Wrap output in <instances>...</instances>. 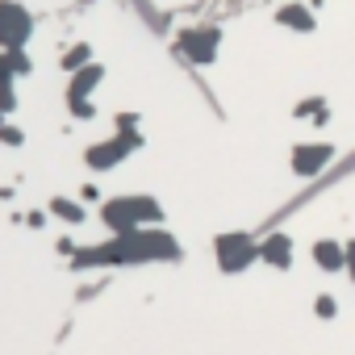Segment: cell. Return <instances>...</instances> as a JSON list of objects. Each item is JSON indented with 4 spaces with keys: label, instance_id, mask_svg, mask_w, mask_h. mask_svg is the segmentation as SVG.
<instances>
[{
    "label": "cell",
    "instance_id": "obj_1",
    "mask_svg": "<svg viewBox=\"0 0 355 355\" xmlns=\"http://www.w3.org/2000/svg\"><path fill=\"white\" fill-rule=\"evenodd\" d=\"M184 251L180 242L168 234V230H130V234H113L109 242L100 247H80L71 255V268L84 272V268H130V264H168V260H180Z\"/></svg>",
    "mask_w": 355,
    "mask_h": 355
},
{
    "label": "cell",
    "instance_id": "obj_2",
    "mask_svg": "<svg viewBox=\"0 0 355 355\" xmlns=\"http://www.w3.org/2000/svg\"><path fill=\"white\" fill-rule=\"evenodd\" d=\"M100 222L113 234H130V230H146L163 222V205L146 192H130V196H109L100 205Z\"/></svg>",
    "mask_w": 355,
    "mask_h": 355
},
{
    "label": "cell",
    "instance_id": "obj_3",
    "mask_svg": "<svg viewBox=\"0 0 355 355\" xmlns=\"http://www.w3.org/2000/svg\"><path fill=\"white\" fill-rule=\"evenodd\" d=\"M214 260H218V268L226 276H238V272H247L251 264L260 260V242L251 238L247 230H226V234L214 238Z\"/></svg>",
    "mask_w": 355,
    "mask_h": 355
},
{
    "label": "cell",
    "instance_id": "obj_4",
    "mask_svg": "<svg viewBox=\"0 0 355 355\" xmlns=\"http://www.w3.org/2000/svg\"><path fill=\"white\" fill-rule=\"evenodd\" d=\"M134 150H142V130H117L105 142H92L84 150V163L92 172H113L117 163H126V155H134Z\"/></svg>",
    "mask_w": 355,
    "mask_h": 355
},
{
    "label": "cell",
    "instance_id": "obj_5",
    "mask_svg": "<svg viewBox=\"0 0 355 355\" xmlns=\"http://www.w3.org/2000/svg\"><path fill=\"white\" fill-rule=\"evenodd\" d=\"M222 50V30L218 25H188L176 34V55H184L192 67H209Z\"/></svg>",
    "mask_w": 355,
    "mask_h": 355
},
{
    "label": "cell",
    "instance_id": "obj_6",
    "mask_svg": "<svg viewBox=\"0 0 355 355\" xmlns=\"http://www.w3.org/2000/svg\"><path fill=\"white\" fill-rule=\"evenodd\" d=\"M34 38V13L21 0H0V50H25Z\"/></svg>",
    "mask_w": 355,
    "mask_h": 355
},
{
    "label": "cell",
    "instance_id": "obj_7",
    "mask_svg": "<svg viewBox=\"0 0 355 355\" xmlns=\"http://www.w3.org/2000/svg\"><path fill=\"white\" fill-rule=\"evenodd\" d=\"M100 80H105V67H100V63H88V67H80L71 76V84H67V109H71V117L88 122L96 113L92 109V92L100 88Z\"/></svg>",
    "mask_w": 355,
    "mask_h": 355
},
{
    "label": "cell",
    "instance_id": "obj_8",
    "mask_svg": "<svg viewBox=\"0 0 355 355\" xmlns=\"http://www.w3.org/2000/svg\"><path fill=\"white\" fill-rule=\"evenodd\" d=\"M330 159H334V146L330 142H301V146H293L288 168H293L297 180H314V176H322L330 168Z\"/></svg>",
    "mask_w": 355,
    "mask_h": 355
},
{
    "label": "cell",
    "instance_id": "obj_9",
    "mask_svg": "<svg viewBox=\"0 0 355 355\" xmlns=\"http://www.w3.org/2000/svg\"><path fill=\"white\" fill-rule=\"evenodd\" d=\"M276 25H284L293 34H314L318 30V9L306 5V0H288V5L276 9Z\"/></svg>",
    "mask_w": 355,
    "mask_h": 355
},
{
    "label": "cell",
    "instance_id": "obj_10",
    "mask_svg": "<svg viewBox=\"0 0 355 355\" xmlns=\"http://www.w3.org/2000/svg\"><path fill=\"white\" fill-rule=\"evenodd\" d=\"M260 264H268V268H276V272H288L293 268V238L288 234H268L264 242H260Z\"/></svg>",
    "mask_w": 355,
    "mask_h": 355
},
{
    "label": "cell",
    "instance_id": "obj_11",
    "mask_svg": "<svg viewBox=\"0 0 355 355\" xmlns=\"http://www.w3.org/2000/svg\"><path fill=\"white\" fill-rule=\"evenodd\" d=\"M21 76H34V59L25 50H0V88L17 84Z\"/></svg>",
    "mask_w": 355,
    "mask_h": 355
},
{
    "label": "cell",
    "instance_id": "obj_12",
    "mask_svg": "<svg viewBox=\"0 0 355 355\" xmlns=\"http://www.w3.org/2000/svg\"><path fill=\"white\" fill-rule=\"evenodd\" d=\"M314 264H318L322 272H343V268H347V247L334 242V238H318V242H314Z\"/></svg>",
    "mask_w": 355,
    "mask_h": 355
},
{
    "label": "cell",
    "instance_id": "obj_13",
    "mask_svg": "<svg viewBox=\"0 0 355 355\" xmlns=\"http://www.w3.org/2000/svg\"><path fill=\"white\" fill-rule=\"evenodd\" d=\"M50 218H59V222H67V226H84V205L80 201H71V196H50Z\"/></svg>",
    "mask_w": 355,
    "mask_h": 355
},
{
    "label": "cell",
    "instance_id": "obj_14",
    "mask_svg": "<svg viewBox=\"0 0 355 355\" xmlns=\"http://www.w3.org/2000/svg\"><path fill=\"white\" fill-rule=\"evenodd\" d=\"M88 63H92V46H88V42H71V46L63 50V71H67V76H76V71L88 67Z\"/></svg>",
    "mask_w": 355,
    "mask_h": 355
},
{
    "label": "cell",
    "instance_id": "obj_15",
    "mask_svg": "<svg viewBox=\"0 0 355 355\" xmlns=\"http://www.w3.org/2000/svg\"><path fill=\"white\" fill-rule=\"evenodd\" d=\"M322 109H326V96H306V100L293 109V117H318Z\"/></svg>",
    "mask_w": 355,
    "mask_h": 355
},
{
    "label": "cell",
    "instance_id": "obj_16",
    "mask_svg": "<svg viewBox=\"0 0 355 355\" xmlns=\"http://www.w3.org/2000/svg\"><path fill=\"white\" fill-rule=\"evenodd\" d=\"M9 113H17V84H5V88H0V122H5Z\"/></svg>",
    "mask_w": 355,
    "mask_h": 355
},
{
    "label": "cell",
    "instance_id": "obj_17",
    "mask_svg": "<svg viewBox=\"0 0 355 355\" xmlns=\"http://www.w3.org/2000/svg\"><path fill=\"white\" fill-rule=\"evenodd\" d=\"M314 314H318V318H326V322H330V318H334V314H339V301H334V297H330V293H322V297H318V301H314Z\"/></svg>",
    "mask_w": 355,
    "mask_h": 355
},
{
    "label": "cell",
    "instance_id": "obj_18",
    "mask_svg": "<svg viewBox=\"0 0 355 355\" xmlns=\"http://www.w3.org/2000/svg\"><path fill=\"white\" fill-rule=\"evenodd\" d=\"M0 142H5V146H21V142H25V130H21V126H9V122H0Z\"/></svg>",
    "mask_w": 355,
    "mask_h": 355
},
{
    "label": "cell",
    "instance_id": "obj_19",
    "mask_svg": "<svg viewBox=\"0 0 355 355\" xmlns=\"http://www.w3.org/2000/svg\"><path fill=\"white\" fill-rule=\"evenodd\" d=\"M138 122H142L138 113H117L113 117V130H138Z\"/></svg>",
    "mask_w": 355,
    "mask_h": 355
},
{
    "label": "cell",
    "instance_id": "obj_20",
    "mask_svg": "<svg viewBox=\"0 0 355 355\" xmlns=\"http://www.w3.org/2000/svg\"><path fill=\"white\" fill-rule=\"evenodd\" d=\"M343 247H347V272H351V280H355V238L343 242Z\"/></svg>",
    "mask_w": 355,
    "mask_h": 355
}]
</instances>
